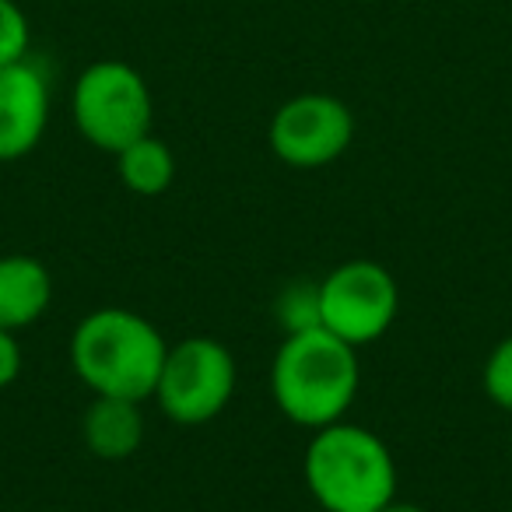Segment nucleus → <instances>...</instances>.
I'll use <instances>...</instances> for the list:
<instances>
[{
	"label": "nucleus",
	"instance_id": "nucleus-6",
	"mask_svg": "<svg viewBox=\"0 0 512 512\" xmlns=\"http://www.w3.org/2000/svg\"><path fill=\"white\" fill-rule=\"evenodd\" d=\"M316 302L320 327L351 348H365L397 323L400 285L376 260H348L316 285Z\"/></svg>",
	"mask_w": 512,
	"mask_h": 512
},
{
	"label": "nucleus",
	"instance_id": "nucleus-11",
	"mask_svg": "<svg viewBox=\"0 0 512 512\" xmlns=\"http://www.w3.org/2000/svg\"><path fill=\"white\" fill-rule=\"evenodd\" d=\"M113 158H116V172H120V183L130 193H137V197H158L176 179V155L155 134L137 137L127 148L116 151Z\"/></svg>",
	"mask_w": 512,
	"mask_h": 512
},
{
	"label": "nucleus",
	"instance_id": "nucleus-15",
	"mask_svg": "<svg viewBox=\"0 0 512 512\" xmlns=\"http://www.w3.org/2000/svg\"><path fill=\"white\" fill-rule=\"evenodd\" d=\"M376 512H425L421 505H414V502H400V498H390V502L383 505V509H376Z\"/></svg>",
	"mask_w": 512,
	"mask_h": 512
},
{
	"label": "nucleus",
	"instance_id": "nucleus-16",
	"mask_svg": "<svg viewBox=\"0 0 512 512\" xmlns=\"http://www.w3.org/2000/svg\"><path fill=\"white\" fill-rule=\"evenodd\" d=\"M509 456H512V439H509Z\"/></svg>",
	"mask_w": 512,
	"mask_h": 512
},
{
	"label": "nucleus",
	"instance_id": "nucleus-10",
	"mask_svg": "<svg viewBox=\"0 0 512 512\" xmlns=\"http://www.w3.org/2000/svg\"><path fill=\"white\" fill-rule=\"evenodd\" d=\"M81 439L88 453L106 463H120L141 449L144 442V411L141 400L127 397H92L81 418Z\"/></svg>",
	"mask_w": 512,
	"mask_h": 512
},
{
	"label": "nucleus",
	"instance_id": "nucleus-14",
	"mask_svg": "<svg viewBox=\"0 0 512 512\" xmlns=\"http://www.w3.org/2000/svg\"><path fill=\"white\" fill-rule=\"evenodd\" d=\"M22 376V348H18V334L15 330L0 327V390L11 386Z\"/></svg>",
	"mask_w": 512,
	"mask_h": 512
},
{
	"label": "nucleus",
	"instance_id": "nucleus-7",
	"mask_svg": "<svg viewBox=\"0 0 512 512\" xmlns=\"http://www.w3.org/2000/svg\"><path fill=\"white\" fill-rule=\"evenodd\" d=\"M278 162L292 169H323L337 162L355 141V116L337 95L302 92L278 106L267 127Z\"/></svg>",
	"mask_w": 512,
	"mask_h": 512
},
{
	"label": "nucleus",
	"instance_id": "nucleus-8",
	"mask_svg": "<svg viewBox=\"0 0 512 512\" xmlns=\"http://www.w3.org/2000/svg\"><path fill=\"white\" fill-rule=\"evenodd\" d=\"M50 123V78L36 60L0 67V162H18L39 148Z\"/></svg>",
	"mask_w": 512,
	"mask_h": 512
},
{
	"label": "nucleus",
	"instance_id": "nucleus-5",
	"mask_svg": "<svg viewBox=\"0 0 512 512\" xmlns=\"http://www.w3.org/2000/svg\"><path fill=\"white\" fill-rule=\"evenodd\" d=\"M235 379L239 372L225 344L214 337H183L169 344L151 400L176 425H204L228 407Z\"/></svg>",
	"mask_w": 512,
	"mask_h": 512
},
{
	"label": "nucleus",
	"instance_id": "nucleus-3",
	"mask_svg": "<svg viewBox=\"0 0 512 512\" xmlns=\"http://www.w3.org/2000/svg\"><path fill=\"white\" fill-rule=\"evenodd\" d=\"M302 474L323 512H376L397 498V460L390 446L351 421L313 432Z\"/></svg>",
	"mask_w": 512,
	"mask_h": 512
},
{
	"label": "nucleus",
	"instance_id": "nucleus-12",
	"mask_svg": "<svg viewBox=\"0 0 512 512\" xmlns=\"http://www.w3.org/2000/svg\"><path fill=\"white\" fill-rule=\"evenodd\" d=\"M32 25L18 0H0V67L29 60Z\"/></svg>",
	"mask_w": 512,
	"mask_h": 512
},
{
	"label": "nucleus",
	"instance_id": "nucleus-4",
	"mask_svg": "<svg viewBox=\"0 0 512 512\" xmlns=\"http://www.w3.org/2000/svg\"><path fill=\"white\" fill-rule=\"evenodd\" d=\"M71 120L92 148L116 155L130 141L151 134L155 102L148 81L123 60H95L74 81Z\"/></svg>",
	"mask_w": 512,
	"mask_h": 512
},
{
	"label": "nucleus",
	"instance_id": "nucleus-2",
	"mask_svg": "<svg viewBox=\"0 0 512 512\" xmlns=\"http://www.w3.org/2000/svg\"><path fill=\"white\" fill-rule=\"evenodd\" d=\"M165 355L162 330L134 309H95L71 334V369L95 397L151 400Z\"/></svg>",
	"mask_w": 512,
	"mask_h": 512
},
{
	"label": "nucleus",
	"instance_id": "nucleus-1",
	"mask_svg": "<svg viewBox=\"0 0 512 512\" xmlns=\"http://www.w3.org/2000/svg\"><path fill=\"white\" fill-rule=\"evenodd\" d=\"M362 365L358 348L327 327L292 330L271 362V393L288 421L320 432L344 421L358 397Z\"/></svg>",
	"mask_w": 512,
	"mask_h": 512
},
{
	"label": "nucleus",
	"instance_id": "nucleus-9",
	"mask_svg": "<svg viewBox=\"0 0 512 512\" xmlns=\"http://www.w3.org/2000/svg\"><path fill=\"white\" fill-rule=\"evenodd\" d=\"M53 302V274L43 260L29 253H8L0 256V327L4 330H25Z\"/></svg>",
	"mask_w": 512,
	"mask_h": 512
},
{
	"label": "nucleus",
	"instance_id": "nucleus-13",
	"mask_svg": "<svg viewBox=\"0 0 512 512\" xmlns=\"http://www.w3.org/2000/svg\"><path fill=\"white\" fill-rule=\"evenodd\" d=\"M481 383L491 404L512 414V334L502 337V341L491 348L488 362H484V372H481Z\"/></svg>",
	"mask_w": 512,
	"mask_h": 512
}]
</instances>
